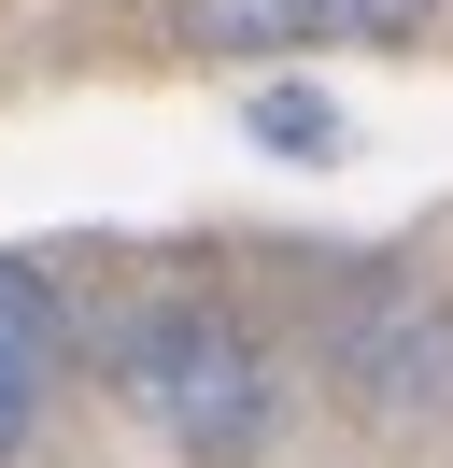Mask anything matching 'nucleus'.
<instances>
[{"mask_svg":"<svg viewBox=\"0 0 453 468\" xmlns=\"http://www.w3.org/2000/svg\"><path fill=\"white\" fill-rule=\"evenodd\" d=\"M128 383L184 454H255V426H269V369H255V341L226 313H156L128 341Z\"/></svg>","mask_w":453,"mask_h":468,"instance_id":"obj_1","label":"nucleus"},{"mask_svg":"<svg viewBox=\"0 0 453 468\" xmlns=\"http://www.w3.org/2000/svg\"><path fill=\"white\" fill-rule=\"evenodd\" d=\"M184 29L226 58H283V43H396L425 29V0H184Z\"/></svg>","mask_w":453,"mask_h":468,"instance_id":"obj_2","label":"nucleus"},{"mask_svg":"<svg viewBox=\"0 0 453 468\" xmlns=\"http://www.w3.org/2000/svg\"><path fill=\"white\" fill-rule=\"evenodd\" d=\"M43 383H57V298H43V270H15V256H0V454L28 440Z\"/></svg>","mask_w":453,"mask_h":468,"instance_id":"obj_3","label":"nucleus"}]
</instances>
